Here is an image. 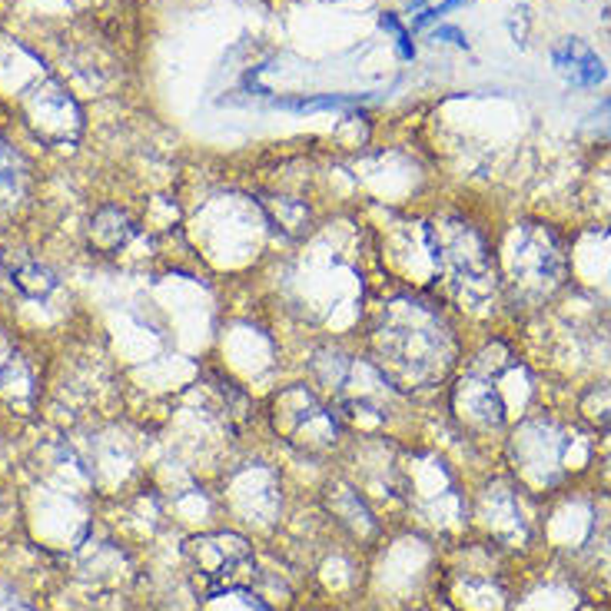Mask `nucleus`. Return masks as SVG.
Instances as JSON below:
<instances>
[{
  "mask_svg": "<svg viewBox=\"0 0 611 611\" xmlns=\"http://www.w3.org/2000/svg\"><path fill=\"white\" fill-rule=\"evenodd\" d=\"M468 525L478 528V538H485L515 558L542 542V509L535 495L522 489L515 478H495L472 501Z\"/></svg>",
  "mask_w": 611,
  "mask_h": 611,
  "instance_id": "nucleus-4",
  "label": "nucleus"
},
{
  "mask_svg": "<svg viewBox=\"0 0 611 611\" xmlns=\"http://www.w3.org/2000/svg\"><path fill=\"white\" fill-rule=\"evenodd\" d=\"M322 509L349 545H355V549H376L379 545L382 522L372 509V501L359 492V485L343 482V478L330 482L322 492Z\"/></svg>",
  "mask_w": 611,
  "mask_h": 611,
  "instance_id": "nucleus-8",
  "label": "nucleus"
},
{
  "mask_svg": "<svg viewBox=\"0 0 611 611\" xmlns=\"http://www.w3.org/2000/svg\"><path fill=\"white\" fill-rule=\"evenodd\" d=\"M509 611H601V605L568 565H549L532 574H518Z\"/></svg>",
  "mask_w": 611,
  "mask_h": 611,
  "instance_id": "nucleus-6",
  "label": "nucleus"
},
{
  "mask_svg": "<svg viewBox=\"0 0 611 611\" xmlns=\"http://www.w3.org/2000/svg\"><path fill=\"white\" fill-rule=\"evenodd\" d=\"M436 40H449V44H455V47H468V40H465V34L459 30V27H436V34H432Z\"/></svg>",
  "mask_w": 611,
  "mask_h": 611,
  "instance_id": "nucleus-14",
  "label": "nucleus"
},
{
  "mask_svg": "<svg viewBox=\"0 0 611 611\" xmlns=\"http://www.w3.org/2000/svg\"><path fill=\"white\" fill-rule=\"evenodd\" d=\"M299 611H319V608H299Z\"/></svg>",
  "mask_w": 611,
  "mask_h": 611,
  "instance_id": "nucleus-15",
  "label": "nucleus"
},
{
  "mask_svg": "<svg viewBox=\"0 0 611 611\" xmlns=\"http://www.w3.org/2000/svg\"><path fill=\"white\" fill-rule=\"evenodd\" d=\"M382 353L392 363V369H405V376L426 379L428 372L442 366L445 355V330L439 319L428 316L422 306H412V316L395 322V332H382ZM382 359V363H386Z\"/></svg>",
  "mask_w": 611,
  "mask_h": 611,
  "instance_id": "nucleus-5",
  "label": "nucleus"
},
{
  "mask_svg": "<svg viewBox=\"0 0 611 611\" xmlns=\"http://www.w3.org/2000/svg\"><path fill=\"white\" fill-rule=\"evenodd\" d=\"M276 428H282L289 445H299L303 452L319 455L330 452L336 445L339 419L332 416L313 392L289 389L282 392L280 405H276Z\"/></svg>",
  "mask_w": 611,
  "mask_h": 611,
  "instance_id": "nucleus-7",
  "label": "nucleus"
},
{
  "mask_svg": "<svg viewBox=\"0 0 611 611\" xmlns=\"http://www.w3.org/2000/svg\"><path fill=\"white\" fill-rule=\"evenodd\" d=\"M13 286H17L24 296L40 299V296H47L50 289H57V276H53L50 269L40 266V263H24V266L13 273Z\"/></svg>",
  "mask_w": 611,
  "mask_h": 611,
  "instance_id": "nucleus-11",
  "label": "nucleus"
},
{
  "mask_svg": "<svg viewBox=\"0 0 611 611\" xmlns=\"http://www.w3.org/2000/svg\"><path fill=\"white\" fill-rule=\"evenodd\" d=\"M386 30H392L395 34V44H399V53H403L405 61H412L416 57V47H412V40H409V34H405V27L395 20V13H382V20H379Z\"/></svg>",
  "mask_w": 611,
  "mask_h": 611,
  "instance_id": "nucleus-12",
  "label": "nucleus"
},
{
  "mask_svg": "<svg viewBox=\"0 0 611 611\" xmlns=\"http://www.w3.org/2000/svg\"><path fill=\"white\" fill-rule=\"evenodd\" d=\"M551 63H555V70H558L572 86H599V84H605V77H608L605 61L588 47L585 40H578V37L565 40L562 47L551 53Z\"/></svg>",
  "mask_w": 611,
  "mask_h": 611,
  "instance_id": "nucleus-9",
  "label": "nucleus"
},
{
  "mask_svg": "<svg viewBox=\"0 0 611 611\" xmlns=\"http://www.w3.org/2000/svg\"><path fill=\"white\" fill-rule=\"evenodd\" d=\"M439 585L452 611H509L518 574L512 555L495 549L485 538H462L452 562L439 568Z\"/></svg>",
  "mask_w": 611,
  "mask_h": 611,
  "instance_id": "nucleus-2",
  "label": "nucleus"
},
{
  "mask_svg": "<svg viewBox=\"0 0 611 611\" xmlns=\"http://www.w3.org/2000/svg\"><path fill=\"white\" fill-rule=\"evenodd\" d=\"M588 439V432L558 419H525L512 436V478L535 499L558 495L599 459V445Z\"/></svg>",
  "mask_w": 611,
  "mask_h": 611,
  "instance_id": "nucleus-1",
  "label": "nucleus"
},
{
  "mask_svg": "<svg viewBox=\"0 0 611 611\" xmlns=\"http://www.w3.org/2000/svg\"><path fill=\"white\" fill-rule=\"evenodd\" d=\"M186 582L200 601L220 599L253 588L259 574V555L243 532L207 528L183 542Z\"/></svg>",
  "mask_w": 611,
  "mask_h": 611,
  "instance_id": "nucleus-3",
  "label": "nucleus"
},
{
  "mask_svg": "<svg viewBox=\"0 0 611 611\" xmlns=\"http://www.w3.org/2000/svg\"><path fill=\"white\" fill-rule=\"evenodd\" d=\"M130 232H134V226L126 223V216H123L120 209H100L97 216H94V223H90V240H94V246L97 249H103V253H113V249H120L126 240H130Z\"/></svg>",
  "mask_w": 611,
  "mask_h": 611,
  "instance_id": "nucleus-10",
  "label": "nucleus"
},
{
  "mask_svg": "<svg viewBox=\"0 0 611 611\" xmlns=\"http://www.w3.org/2000/svg\"><path fill=\"white\" fill-rule=\"evenodd\" d=\"M459 4H468V0H442L439 7H428V11L422 13V17H419V20H416V27L428 24V20H439L442 13H449V11H452V7H459Z\"/></svg>",
  "mask_w": 611,
  "mask_h": 611,
  "instance_id": "nucleus-13",
  "label": "nucleus"
}]
</instances>
